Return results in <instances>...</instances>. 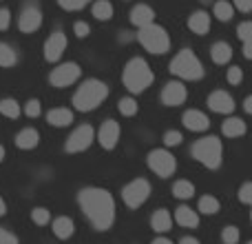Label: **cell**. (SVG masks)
I'll use <instances>...</instances> for the list:
<instances>
[{"label": "cell", "instance_id": "cell-36", "mask_svg": "<svg viewBox=\"0 0 252 244\" xmlns=\"http://www.w3.org/2000/svg\"><path fill=\"white\" fill-rule=\"evenodd\" d=\"M237 36H239V40H244V42H250L252 40V20L241 22V25L237 27Z\"/></svg>", "mask_w": 252, "mask_h": 244}, {"label": "cell", "instance_id": "cell-33", "mask_svg": "<svg viewBox=\"0 0 252 244\" xmlns=\"http://www.w3.org/2000/svg\"><path fill=\"white\" fill-rule=\"evenodd\" d=\"M31 220H33V224H38V227H44V224L51 222V213H49V209H44V206H35V209L31 211Z\"/></svg>", "mask_w": 252, "mask_h": 244}, {"label": "cell", "instance_id": "cell-28", "mask_svg": "<svg viewBox=\"0 0 252 244\" xmlns=\"http://www.w3.org/2000/svg\"><path fill=\"white\" fill-rule=\"evenodd\" d=\"M16 62H18V53L13 51V47L7 42H0V67L7 69V67H13Z\"/></svg>", "mask_w": 252, "mask_h": 244}, {"label": "cell", "instance_id": "cell-14", "mask_svg": "<svg viewBox=\"0 0 252 244\" xmlns=\"http://www.w3.org/2000/svg\"><path fill=\"white\" fill-rule=\"evenodd\" d=\"M186 98H188V91H186V87H184V82H179V80L168 82L164 87V91H161V102H164L166 107H179L186 102Z\"/></svg>", "mask_w": 252, "mask_h": 244}, {"label": "cell", "instance_id": "cell-43", "mask_svg": "<svg viewBox=\"0 0 252 244\" xmlns=\"http://www.w3.org/2000/svg\"><path fill=\"white\" fill-rule=\"evenodd\" d=\"M0 244H18V238L13 233L4 231V229H0Z\"/></svg>", "mask_w": 252, "mask_h": 244}, {"label": "cell", "instance_id": "cell-19", "mask_svg": "<svg viewBox=\"0 0 252 244\" xmlns=\"http://www.w3.org/2000/svg\"><path fill=\"white\" fill-rule=\"evenodd\" d=\"M51 231H53V236H56L58 240H69V238L75 233V224H73V220L71 218L60 215V218H56L51 222Z\"/></svg>", "mask_w": 252, "mask_h": 244}, {"label": "cell", "instance_id": "cell-15", "mask_svg": "<svg viewBox=\"0 0 252 244\" xmlns=\"http://www.w3.org/2000/svg\"><path fill=\"white\" fill-rule=\"evenodd\" d=\"M208 107L215 111V114H232L235 111V98L228 91H213L208 96Z\"/></svg>", "mask_w": 252, "mask_h": 244}, {"label": "cell", "instance_id": "cell-6", "mask_svg": "<svg viewBox=\"0 0 252 244\" xmlns=\"http://www.w3.org/2000/svg\"><path fill=\"white\" fill-rule=\"evenodd\" d=\"M137 40L148 53H155V56L166 53L170 49V36L166 34L164 27L155 25V22H153V25L142 27L139 34H137Z\"/></svg>", "mask_w": 252, "mask_h": 244}, {"label": "cell", "instance_id": "cell-27", "mask_svg": "<svg viewBox=\"0 0 252 244\" xmlns=\"http://www.w3.org/2000/svg\"><path fill=\"white\" fill-rule=\"evenodd\" d=\"M173 196L177 198V200H190V198L195 196V187H192V182H188V180H177V182L173 184Z\"/></svg>", "mask_w": 252, "mask_h": 244}, {"label": "cell", "instance_id": "cell-25", "mask_svg": "<svg viewBox=\"0 0 252 244\" xmlns=\"http://www.w3.org/2000/svg\"><path fill=\"white\" fill-rule=\"evenodd\" d=\"M221 133L226 138H241L246 133V122L241 118H228L221 124Z\"/></svg>", "mask_w": 252, "mask_h": 244}, {"label": "cell", "instance_id": "cell-34", "mask_svg": "<svg viewBox=\"0 0 252 244\" xmlns=\"http://www.w3.org/2000/svg\"><path fill=\"white\" fill-rule=\"evenodd\" d=\"M239 238H241L239 227H235V224L223 227V231H221V242L223 244H237V242H239Z\"/></svg>", "mask_w": 252, "mask_h": 244}, {"label": "cell", "instance_id": "cell-21", "mask_svg": "<svg viewBox=\"0 0 252 244\" xmlns=\"http://www.w3.org/2000/svg\"><path fill=\"white\" fill-rule=\"evenodd\" d=\"M40 144V133L35 129H31V126H27V129H20L16 133V147L18 149H25V151H29V149H35Z\"/></svg>", "mask_w": 252, "mask_h": 244}, {"label": "cell", "instance_id": "cell-24", "mask_svg": "<svg viewBox=\"0 0 252 244\" xmlns=\"http://www.w3.org/2000/svg\"><path fill=\"white\" fill-rule=\"evenodd\" d=\"M210 58H213L215 65H226L232 58V47L228 42H215L210 47Z\"/></svg>", "mask_w": 252, "mask_h": 244}, {"label": "cell", "instance_id": "cell-8", "mask_svg": "<svg viewBox=\"0 0 252 244\" xmlns=\"http://www.w3.org/2000/svg\"><path fill=\"white\" fill-rule=\"evenodd\" d=\"M146 162H148V169H151L153 173H157L159 178H170V175L175 173V169H177L175 156L170 151H166V149H153V151L148 153Z\"/></svg>", "mask_w": 252, "mask_h": 244}, {"label": "cell", "instance_id": "cell-42", "mask_svg": "<svg viewBox=\"0 0 252 244\" xmlns=\"http://www.w3.org/2000/svg\"><path fill=\"white\" fill-rule=\"evenodd\" d=\"M11 22V11L9 9H0V31H4Z\"/></svg>", "mask_w": 252, "mask_h": 244}, {"label": "cell", "instance_id": "cell-20", "mask_svg": "<svg viewBox=\"0 0 252 244\" xmlns=\"http://www.w3.org/2000/svg\"><path fill=\"white\" fill-rule=\"evenodd\" d=\"M175 222H177L179 227L195 229L197 224H199V213H197L195 209H190V206L182 204V206H177V211H175Z\"/></svg>", "mask_w": 252, "mask_h": 244}, {"label": "cell", "instance_id": "cell-46", "mask_svg": "<svg viewBox=\"0 0 252 244\" xmlns=\"http://www.w3.org/2000/svg\"><path fill=\"white\" fill-rule=\"evenodd\" d=\"M244 109L248 111V114H252V96H248V98L244 100Z\"/></svg>", "mask_w": 252, "mask_h": 244}, {"label": "cell", "instance_id": "cell-29", "mask_svg": "<svg viewBox=\"0 0 252 244\" xmlns=\"http://www.w3.org/2000/svg\"><path fill=\"white\" fill-rule=\"evenodd\" d=\"M0 114L11 120L18 118V116H20V102L13 100V98H2V100H0Z\"/></svg>", "mask_w": 252, "mask_h": 244}, {"label": "cell", "instance_id": "cell-18", "mask_svg": "<svg viewBox=\"0 0 252 244\" xmlns=\"http://www.w3.org/2000/svg\"><path fill=\"white\" fill-rule=\"evenodd\" d=\"M130 22H133L135 27H146V25H153L155 22V11H153V7H148V4H137V7H133V11H130Z\"/></svg>", "mask_w": 252, "mask_h": 244}, {"label": "cell", "instance_id": "cell-40", "mask_svg": "<svg viewBox=\"0 0 252 244\" xmlns=\"http://www.w3.org/2000/svg\"><path fill=\"white\" fill-rule=\"evenodd\" d=\"M226 80L230 84H239L241 80H244V71H241V67H230L226 74Z\"/></svg>", "mask_w": 252, "mask_h": 244}, {"label": "cell", "instance_id": "cell-48", "mask_svg": "<svg viewBox=\"0 0 252 244\" xmlns=\"http://www.w3.org/2000/svg\"><path fill=\"white\" fill-rule=\"evenodd\" d=\"M179 244H199V240H195V238H184V240H179Z\"/></svg>", "mask_w": 252, "mask_h": 244}, {"label": "cell", "instance_id": "cell-50", "mask_svg": "<svg viewBox=\"0 0 252 244\" xmlns=\"http://www.w3.org/2000/svg\"><path fill=\"white\" fill-rule=\"evenodd\" d=\"M2 160H4V147L0 144V162H2Z\"/></svg>", "mask_w": 252, "mask_h": 244}, {"label": "cell", "instance_id": "cell-32", "mask_svg": "<svg viewBox=\"0 0 252 244\" xmlns=\"http://www.w3.org/2000/svg\"><path fill=\"white\" fill-rule=\"evenodd\" d=\"M118 109H120V114L122 116H126V118H130V116H135L137 114V100H135V98H122V100H120V105H118Z\"/></svg>", "mask_w": 252, "mask_h": 244}, {"label": "cell", "instance_id": "cell-45", "mask_svg": "<svg viewBox=\"0 0 252 244\" xmlns=\"http://www.w3.org/2000/svg\"><path fill=\"white\" fill-rule=\"evenodd\" d=\"M244 56L248 58V60H252V40L250 42H244Z\"/></svg>", "mask_w": 252, "mask_h": 244}, {"label": "cell", "instance_id": "cell-26", "mask_svg": "<svg viewBox=\"0 0 252 244\" xmlns=\"http://www.w3.org/2000/svg\"><path fill=\"white\" fill-rule=\"evenodd\" d=\"M219 209H221V202L215 196H201L199 198V213L204 215H217Z\"/></svg>", "mask_w": 252, "mask_h": 244}, {"label": "cell", "instance_id": "cell-7", "mask_svg": "<svg viewBox=\"0 0 252 244\" xmlns=\"http://www.w3.org/2000/svg\"><path fill=\"white\" fill-rule=\"evenodd\" d=\"M151 198V182L144 178H135L122 189V200L128 209H139Z\"/></svg>", "mask_w": 252, "mask_h": 244}, {"label": "cell", "instance_id": "cell-31", "mask_svg": "<svg viewBox=\"0 0 252 244\" xmlns=\"http://www.w3.org/2000/svg\"><path fill=\"white\" fill-rule=\"evenodd\" d=\"M213 13H215V18L221 20V22L230 20L232 18V4L226 2V0H217V2L213 4Z\"/></svg>", "mask_w": 252, "mask_h": 244}, {"label": "cell", "instance_id": "cell-37", "mask_svg": "<svg viewBox=\"0 0 252 244\" xmlns=\"http://www.w3.org/2000/svg\"><path fill=\"white\" fill-rule=\"evenodd\" d=\"M182 140H184V135L179 133V131H175V129H170V131H166L164 133V144L166 147H177V144H182Z\"/></svg>", "mask_w": 252, "mask_h": 244}, {"label": "cell", "instance_id": "cell-2", "mask_svg": "<svg viewBox=\"0 0 252 244\" xmlns=\"http://www.w3.org/2000/svg\"><path fill=\"white\" fill-rule=\"evenodd\" d=\"M106 96H109V87H106L102 80H97V78L84 80L73 96V107L78 111L87 114V111L97 109V107L106 100Z\"/></svg>", "mask_w": 252, "mask_h": 244}, {"label": "cell", "instance_id": "cell-38", "mask_svg": "<svg viewBox=\"0 0 252 244\" xmlns=\"http://www.w3.org/2000/svg\"><path fill=\"white\" fill-rule=\"evenodd\" d=\"M25 114L29 116V118H38V116L42 114V105H40V100H35V98H33V100L27 102V105H25Z\"/></svg>", "mask_w": 252, "mask_h": 244}, {"label": "cell", "instance_id": "cell-3", "mask_svg": "<svg viewBox=\"0 0 252 244\" xmlns=\"http://www.w3.org/2000/svg\"><path fill=\"white\" fill-rule=\"evenodd\" d=\"M153 80H155L153 69L148 67L146 60H142V58H133V60H128L124 65L122 82L130 93H144L153 84Z\"/></svg>", "mask_w": 252, "mask_h": 244}, {"label": "cell", "instance_id": "cell-1", "mask_svg": "<svg viewBox=\"0 0 252 244\" xmlns=\"http://www.w3.org/2000/svg\"><path fill=\"white\" fill-rule=\"evenodd\" d=\"M80 209L84 211L91 224L97 231H109L115 222V200L106 189L87 187L78 193Z\"/></svg>", "mask_w": 252, "mask_h": 244}, {"label": "cell", "instance_id": "cell-17", "mask_svg": "<svg viewBox=\"0 0 252 244\" xmlns=\"http://www.w3.org/2000/svg\"><path fill=\"white\" fill-rule=\"evenodd\" d=\"M188 29L197 36H206L210 31V16L206 11H192L190 18H188Z\"/></svg>", "mask_w": 252, "mask_h": 244}, {"label": "cell", "instance_id": "cell-22", "mask_svg": "<svg viewBox=\"0 0 252 244\" xmlns=\"http://www.w3.org/2000/svg\"><path fill=\"white\" fill-rule=\"evenodd\" d=\"M151 229L155 233H159V236L161 233H168L170 229H173V215L166 209H157L151 218Z\"/></svg>", "mask_w": 252, "mask_h": 244}, {"label": "cell", "instance_id": "cell-10", "mask_svg": "<svg viewBox=\"0 0 252 244\" xmlns=\"http://www.w3.org/2000/svg\"><path fill=\"white\" fill-rule=\"evenodd\" d=\"M93 140H95V129H93L91 124H80L78 129H73V133L66 138L64 149H66V153H82L91 147Z\"/></svg>", "mask_w": 252, "mask_h": 244}, {"label": "cell", "instance_id": "cell-4", "mask_svg": "<svg viewBox=\"0 0 252 244\" xmlns=\"http://www.w3.org/2000/svg\"><path fill=\"white\" fill-rule=\"evenodd\" d=\"M192 158L206 166V169H217L221 164L223 158V144L217 135H206V138L197 140L190 149Z\"/></svg>", "mask_w": 252, "mask_h": 244}, {"label": "cell", "instance_id": "cell-47", "mask_svg": "<svg viewBox=\"0 0 252 244\" xmlns=\"http://www.w3.org/2000/svg\"><path fill=\"white\" fill-rule=\"evenodd\" d=\"M153 244H175V242H170L168 238H161L159 236V238H155V240H153Z\"/></svg>", "mask_w": 252, "mask_h": 244}, {"label": "cell", "instance_id": "cell-35", "mask_svg": "<svg viewBox=\"0 0 252 244\" xmlns=\"http://www.w3.org/2000/svg\"><path fill=\"white\" fill-rule=\"evenodd\" d=\"M89 2H91V0H58V4H60L64 11H80V9H84Z\"/></svg>", "mask_w": 252, "mask_h": 244}, {"label": "cell", "instance_id": "cell-23", "mask_svg": "<svg viewBox=\"0 0 252 244\" xmlns=\"http://www.w3.org/2000/svg\"><path fill=\"white\" fill-rule=\"evenodd\" d=\"M47 122L51 126H69L73 122V111L66 109V107H58V109H51L47 114Z\"/></svg>", "mask_w": 252, "mask_h": 244}, {"label": "cell", "instance_id": "cell-41", "mask_svg": "<svg viewBox=\"0 0 252 244\" xmlns=\"http://www.w3.org/2000/svg\"><path fill=\"white\" fill-rule=\"evenodd\" d=\"M73 31H75V36H78V38H87L89 31H91V27H89L87 22L80 20V22H75V25H73Z\"/></svg>", "mask_w": 252, "mask_h": 244}, {"label": "cell", "instance_id": "cell-51", "mask_svg": "<svg viewBox=\"0 0 252 244\" xmlns=\"http://www.w3.org/2000/svg\"><path fill=\"white\" fill-rule=\"evenodd\" d=\"M248 244H252V240H250V242H248Z\"/></svg>", "mask_w": 252, "mask_h": 244}, {"label": "cell", "instance_id": "cell-49", "mask_svg": "<svg viewBox=\"0 0 252 244\" xmlns=\"http://www.w3.org/2000/svg\"><path fill=\"white\" fill-rule=\"evenodd\" d=\"M7 213V204H4V200H2V196H0V218Z\"/></svg>", "mask_w": 252, "mask_h": 244}, {"label": "cell", "instance_id": "cell-39", "mask_svg": "<svg viewBox=\"0 0 252 244\" xmlns=\"http://www.w3.org/2000/svg\"><path fill=\"white\" fill-rule=\"evenodd\" d=\"M239 200L244 202V204L252 206V182H244L239 187Z\"/></svg>", "mask_w": 252, "mask_h": 244}, {"label": "cell", "instance_id": "cell-11", "mask_svg": "<svg viewBox=\"0 0 252 244\" xmlns=\"http://www.w3.org/2000/svg\"><path fill=\"white\" fill-rule=\"evenodd\" d=\"M66 51V36L64 31H53L44 42V60L47 62H58L62 53Z\"/></svg>", "mask_w": 252, "mask_h": 244}, {"label": "cell", "instance_id": "cell-12", "mask_svg": "<svg viewBox=\"0 0 252 244\" xmlns=\"http://www.w3.org/2000/svg\"><path fill=\"white\" fill-rule=\"evenodd\" d=\"M97 142L102 149H115L120 142V124L115 120H106L102 122V126L97 129Z\"/></svg>", "mask_w": 252, "mask_h": 244}, {"label": "cell", "instance_id": "cell-13", "mask_svg": "<svg viewBox=\"0 0 252 244\" xmlns=\"http://www.w3.org/2000/svg\"><path fill=\"white\" fill-rule=\"evenodd\" d=\"M42 25V11L38 7H25L20 11V18H18V29L22 34H33V31L40 29Z\"/></svg>", "mask_w": 252, "mask_h": 244}, {"label": "cell", "instance_id": "cell-9", "mask_svg": "<svg viewBox=\"0 0 252 244\" xmlns=\"http://www.w3.org/2000/svg\"><path fill=\"white\" fill-rule=\"evenodd\" d=\"M80 76H82V69H80L78 62H64V65H58L49 74V82L58 89H64V87H71L73 82H78Z\"/></svg>", "mask_w": 252, "mask_h": 244}, {"label": "cell", "instance_id": "cell-16", "mask_svg": "<svg viewBox=\"0 0 252 244\" xmlns=\"http://www.w3.org/2000/svg\"><path fill=\"white\" fill-rule=\"evenodd\" d=\"M184 126H186L188 131H195V133H201V131H206L210 126V120H208V116L204 114V111H199V109H188L186 114H184Z\"/></svg>", "mask_w": 252, "mask_h": 244}, {"label": "cell", "instance_id": "cell-44", "mask_svg": "<svg viewBox=\"0 0 252 244\" xmlns=\"http://www.w3.org/2000/svg\"><path fill=\"white\" fill-rule=\"evenodd\" d=\"M235 2V7L239 9L241 13H250L252 11V0H232Z\"/></svg>", "mask_w": 252, "mask_h": 244}, {"label": "cell", "instance_id": "cell-5", "mask_svg": "<svg viewBox=\"0 0 252 244\" xmlns=\"http://www.w3.org/2000/svg\"><path fill=\"white\" fill-rule=\"evenodd\" d=\"M170 74L182 80H199L204 78V65L190 49H182L170 60Z\"/></svg>", "mask_w": 252, "mask_h": 244}, {"label": "cell", "instance_id": "cell-30", "mask_svg": "<svg viewBox=\"0 0 252 244\" xmlns=\"http://www.w3.org/2000/svg\"><path fill=\"white\" fill-rule=\"evenodd\" d=\"M93 16H95L97 20H111V18H113V4H111L109 0H97V2H93Z\"/></svg>", "mask_w": 252, "mask_h": 244}]
</instances>
